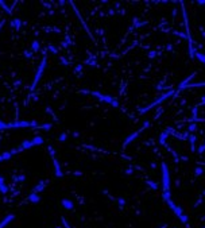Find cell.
Returning a JSON list of instances; mask_svg holds the SVG:
<instances>
[{
  "label": "cell",
  "instance_id": "cell-1",
  "mask_svg": "<svg viewBox=\"0 0 205 228\" xmlns=\"http://www.w3.org/2000/svg\"><path fill=\"white\" fill-rule=\"evenodd\" d=\"M170 170L167 167L166 162H162V198L165 203L171 200V193H170Z\"/></svg>",
  "mask_w": 205,
  "mask_h": 228
},
{
  "label": "cell",
  "instance_id": "cell-2",
  "mask_svg": "<svg viewBox=\"0 0 205 228\" xmlns=\"http://www.w3.org/2000/svg\"><path fill=\"white\" fill-rule=\"evenodd\" d=\"M80 93H88V95L93 96L99 100V101H103V103H107V104H111L112 107H119V101L116 97H112L109 95H104V93H101V92H97V91H81Z\"/></svg>",
  "mask_w": 205,
  "mask_h": 228
},
{
  "label": "cell",
  "instance_id": "cell-3",
  "mask_svg": "<svg viewBox=\"0 0 205 228\" xmlns=\"http://www.w3.org/2000/svg\"><path fill=\"white\" fill-rule=\"evenodd\" d=\"M173 93H174V91H169V92H167V93H165V95H162V96H161V97H158V99H156V100H155V101H153V103H151V104H150V105H147V107H144V108H142V109H140V111H139V113H140V115H142V113H144V112H149L150 109L155 108L156 105H159L161 103H163L165 100H166V99H169L171 95H173Z\"/></svg>",
  "mask_w": 205,
  "mask_h": 228
},
{
  "label": "cell",
  "instance_id": "cell-4",
  "mask_svg": "<svg viewBox=\"0 0 205 228\" xmlns=\"http://www.w3.org/2000/svg\"><path fill=\"white\" fill-rule=\"evenodd\" d=\"M26 127H32L37 128L38 123L37 122H26V120H16L12 123H7V128H26Z\"/></svg>",
  "mask_w": 205,
  "mask_h": 228
},
{
  "label": "cell",
  "instance_id": "cell-5",
  "mask_svg": "<svg viewBox=\"0 0 205 228\" xmlns=\"http://www.w3.org/2000/svg\"><path fill=\"white\" fill-rule=\"evenodd\" d=\"M149 126H150V122H146L144 123V124H143V127L142 128H140V130H138V131H135V132H132L131 135H130L128 138H127V139L124 140V143H123V147H127V146H128L130 143H131V142H134V140L136 139V138L139 137L140 135V132H142L143 130H146V128H149Z\"/></svg>",
  "mask_w": 205,
  "mask_h": 228
},
{
  "label": "cell",
  "instance_id": "cell-6",
  "mask_svg": "<svg viewBox=\"0 0 205 228\" xmlns=\"http://www.w3.org/2000/svg\"><path fill=\"white\" fill-rule=\"evenodd\" d=\"M45 66H46V57H43V58H42L41 65H39L38 70H37V74H35V78H34V82H32L31 89H35V87L38 85L39 80H41V77H42V74H43V70H45Z\"/></svg>",
  "mask_w": 205,
  "mask_h": 228
},
{
  "label": "cell",
  "instance_id": "cell-7",
  "mask_svg": "<svg viewBox=\"0 0 205 228\" xmlns=\"http://www.w3.org/2000/svg\"><path fill=\"white\" fill-rule=\"evenodd\" d=\"M53 165H54V172H56V175L57 177H63V172L61 170V165H59L58 159H56V157H53Z\"/></svg>",
  "mask_w": 205,
  "mask_h": 228
},
{
  "label": "cell",
  "instance_id": "cell-8",
  "mask_svg": "<svg viewBox=\"0 0 205 228\" xmlns=\"http://www.w3.org/2000/svg\"><path fill=\"white\" fill-rule=\"evenodd\" d=\"M14 219H15V216H14V215H8L7 217H6V219H3V220L0 221V228H4V227H7V225L10 224L11 221L14 220Z\"/></svg>",
  "mask_w": 205,
  "mask_h": 228
},
{
  "label": "cell",
  "instance_id": "cell-9",
  "mask_svg": "<svg viewBox=\"0 0 205 228\" xmlns=\"http://www.w3.org/2000/svg\"><path fill=\"white\" fill-rule=\"evenodd\" d=\"M27 201L28 203H32V204H38L39 201H41V197H39V194H37V193H31V194L27 197Z\"/></svg>",
  "mask_w": 205,
  "mask_h": 228
},
{
  "label": "cell",
  "instance_id": "cell-10",
  "mask_svg": "<svg viewBox=\"0 0 205 228\" xmlns=\"http://www.w3.org/2000/svg\"><path fill=\"white\" fill-rule=\"evenodd\" d=\"M61 205H62L63 208H65L66 210H70V209H73V203H72V201L70 200H68V198H63L62 201H61Z\"/></svg>",
  "mask_w": 205,
  "mask_h": 228
},
{
  "label": "cell",
  "instance_id": "cell-11",
  "mask_svg": "<svg viewBox=\"0 0 205 228\" xmlns=\"http://www.w3.org/2000/svg\"><path fill=\"white\" fill-rule=\"evenodd\" d=\"M45 186H46L45 181H39L38 185H35V186H34V189H32V193H37V194H38L39 192H42V190L45 189Z\"/></svg>",
  "mask_w": 205,
  "mask_h": 228
},
{
  "label": "cell",
  "instance_id": "cell-12",
  "mask_svg": "<svg viewBox=\"0 0 205 228\" xmlns=\"http://www.w3.org/2000/svg\"><path fill=\"white\" fill-rule=\"evenodd\" d=\"M205 87V81L202 82H193V84H186L185 87H182L181 89H185V88H202Z\"/></svg>",
  "mask_w": 205,
  "mask_h": 228
},
{
  "label": "cell",
  "instance_id": "cell-13",
  "mask_svg": "<svg viewBox=\"0 0 205 228\" xmlns=\"http://www.w3.org/2000/svg\"><path fill=\"white\" fill-rule=\"evenodd\" d=\"M11 157H12V153H11V151H6V153H3V154H0V162L10 161Z\"/></svg>",
  "mask_w": 205,
  "mask_h": 228
},
{
  "label": "cell",
  "instance_id": "cell-14",
  "mask_svg": "<svg viewBox=\"0 0 205 228\" xmlns=\"http://www.w3.org/2000/svg\"><path fill=\"white\" fill-rule=\"evenodd\" d=\"M20 26H22V20L20 19H12V22H11V27L14 28V30H19L20 28Z\"/></svg>",
  "mask_w": 205,
  "mask_h": 228
},
{
  "label": "cell",
  "instance_id": "cell-15",
  "mask_svg": "<svg viewBox=\"0 0 205 228\" xmlns=\"http://www.w3.org/2000/svg\"><path fill=\"white\" fill-rule=\"evenodd\" d=\"M34 144H32V140H23L20 143V147H22V150H27V148H30V147H32Z\"/></svg>",
  "mask_w": 205,
  "mask_h": 228
},
{
  "label": "cell",
  "instance_id": "cell-16",
  "mask_svg": "<svg viewBox=\"0 0 205 228\" xmlns=\"http://www.w3.org/2000/svg\"><path fill=\"white\" fill-rule=\"evenodd\" d=\"M43 142H45V139L42 137H39V135L32 139V144H34V146H41V144H43Z\"/></svg>",
  "mask_w": 205,
  "mask_h": 228
},
{
  "label": "cell",
  "instance_id": "cell-17",
  "mask_svg": "<svg viewBox=\"0 0 205 228\" xmlns=\"http://www.w3.org/2000/svg\"><path fill=\"white\" fill-rule=\"evenodd\" d=\"M194 57L197 58V60H200V62H202L205 65V54H202V53H200V51H196Z\"/></svg>",
  "mask_w": 205,
  "mask_h": 228
},
{
  "label": "cell",
  "instance_id": "cell-18",
  "mask_svg": "<svg viewBox=\"0 0 205 228\" xmlns=\"http://www.w3.org/2000/svg\"><path fill=\"white\" fill-rule=\"evenodd\" d=\"M39 49H41V45H39V42H38V41H34V42L31 43V51L35 53V51H38Z\"/></svg>",
  "mask_w": 205,
  "mask_h": 228
},
{
  "label": "cell",
  "instance_id": "cell-19",
  "mask_svg": "<svg viewBox=\"0 0 205 228\" xmlns=\"http://www.w3.org/2000/svg\"><path fill=\"white\" fill-rule=\"evenodd\" d=\"M53 124L51 123H47V124H42V126H38L37 128H41V130H45V131H50L51 130Z\"/></svg>",
  "mask_w": 205,
  "mask_h": 228
},
{
  "label": "cell",
  "instance_id": "cell-20",
  "mask_svg": "<svg viewBox=\"0 0 205 228\" xmlns=\"http://www.w3.org/2000/svg\"><path fill=\"white\" fill-rule=\"evenodd\" d=\"M0 6L3 7V10L6 11V12H7L8 15H11V14H12V10H11V8H8V6H7V4L4 3V1H1V0H0Z\"/></svg>",
  "mask_w": 205,
  "mask_h": 228
},
{
  "label": "cell",
  "instance_id": "cell-21",
  "mask_svg": "<svg viewBox=\"0 0 205 228\" xmlns=\"http://www.w3.org/2000/svg\"><path fill=\"white\" fill-rule=\"evenodd\" d=\"M167 135H169V131H167V130H165L163 132H162V135H161V138H159V143L165 144V139H166V138H167Z\"/></svg>",
  "mask_w": 205,
  "mask_h": 228
},
{
  "label": "cell",
  "instance_id": "cell-22",
  "mask_svg": "<svg viewBox=\"0 0 205 228\" xmlns=\"http://www.w3.org/2000/svg\"><path fill=\"white\" fill-rule=\"evenodd\" d=\"M189 139H190V146H192V151H194L196 148H194V142H196V137L194 135H190V138H189Z\"/></svg>",
  "mask_w": 205,
  "mask_h": 228
},
{
  "label": "cell",
  "instance_id": "cell-23",
  "mask_svg": "<svg viewBox=\"0 0 205 228\" xmlns=\"http://www.w3.org/2000/svg\"><path fill=\"white\" fill-rule=\"evenodd\" d=\"M47 50H49L50 53H53V54H56V53L58 51V49H57L56 46H53V45H49V46H47Z\"/></svg>",
  "mask_w": 205,
  "mask_h": 228
},
{
  "label": "cell",
  "instance_id": "cell-24",
  "mask_svg": "<svg viewBox=\"0 0 205 228\" xmlns=\"http://www.w3.org/2000/svg\"><path fill=\"white\" fill-rule=\"evenodd\" d=\"M0 192L3 193V194H6V193L8 192V186L6 185V184H3V185H0Z\"/></svg>",
  "mask_w": 205,
  "mask_h": 228
},
{
  "label": "cell",
  "instance_id": "cell-25",
  "mask_svg": "<svg viewBox=\"0 0 205 228\" xmlns=\"http://www.w3.org/2000/svg\"><path fill=\"white\" fill-rule=\"evenodd\" d=\"M147 185H150V188H151V189H154V190H156V189H158V184H155V182H151V181H147Z\"/></svg>",
  "mask_w": 205,
  "mask_h": 228
},
{
  "label": "cell",
  "instance_id": "cell-26",
  "mask_svg": "<svg viewBox=\"0 0 205 228\" xmlns=\"http://www.w3.org/2000/svg\"><path fill=\"white\" fill-rule=\"evenodd\" d=\"M66 137H68V134H66V132H62L61 135H59L58 140H59V142H65V140H66Z\"/></svg>",
  "mask_w": 205,
  "mask_h": 228
},
{
  "label": "cell",
  "instance_id": "cell-27",
  "mask_svg": "<svg viewBox=\"0 0 205 228\" xmlns=\"http://www.w3.org/2000/svg\"><path fill=\"white\" fill-rule=\"evenodd\" d=\"M202 173H204V170H202L201 167H196V172H194V175H196V177H198V175H201Z\"/></svg>",
  "mask_w": 205,
  "mask_h": 228
},
{
  "label": "cell",
  "instance_id": "cell-28",
  "mask_svg": "<svg viewBox=\"0 0 205 228\" xmlns=\"http://www.w3.org/2000/svg\"><path fill=\"white\" fill-rule=\"evenodd\" d=\"M23 54H25V57H26V58H31V57H32V54H34V53H32L31 50H26V51L23 53Z\"/></svg>",
  "mask_w": 205,
  "mask_h": 228
},
{
  "label": "cell",
  "instance_id": "cell-29",
  "mask_svg": "<svg viewBox=\"0 0 205 228\" xmlns=\"http://www.w3.org/2000/svg\"><path fill=\"white\" fill-rule=\"evenodd\" d=\"M204 151H205V142H204V144H201V146H198L197 153H198V154H202Z\"/></svg>",
  "mask_w": 205,
  "mask_h": 228
},
{
  "label": "cell",
  "instance_id": "cell-30",
  "mask_svg": "<svg viewBox=\"0 0 205 228\" xmlns=\"http://www.w3.org/2000/svg\"><path fill=\"white\" fill-rule=\"evenodd\" d=\"M204 105H205V96H202V97H201V101L198 103L196 107H197V108H200V107H204Z\"/></svg>",
  "mask_w": 205,
  "mask_h": 228
},
{
  "label": "cell",
  "instance_id": "cell-31",
  "mask_svg": "<svg viewBox=\"0 0 205 228\" xmlns=\"http://www.w3.org/2000/svg\"><path fill=\"white\" fill-rule=\"evenodd\" d=\"M118 204L120 205V207L125 205V198H118Z\"/></svg>",
  "mask_w": 205,
  "mask_h": 228
},
{
  "label": "cell",
  "instance_id": "cell-32",
  "mask_svg": "<svg viewBox=\"0 0 205 228\" xmlns=\"http://www.w3.org/2000/svg\"><path fill=\"white\" fill-rule=\"evenodd\" d=\"M7 128V123H3L0 120V130H6Z\"/></svg>",
  "mask_w": 205,
  "mask_h": 228
},
{
  "label": "cell",
  "instance_id": "cell-33",
  "mask_svg": "<svg viewBox=\"0 0 205 228\" xmlns=\"http://www.w3.org/2000/svg\"><path fill=\"white\" fill-rule=\"evenodd\" d=\"M47 148H49V153H50V155H51V158H53V157H54V150H53V147H51V146H49Z\"/></svg>",
  "mask_w": 205,
  "mask_h": 228
},
{
  "label": "cell",
  "instance_id": "cell-34",
  "mask_svg": "<svg viewBox=\"0 0 205 228\" xmlns=\"http://www.w3.org/2000/svg\"><path fill=\"white\" fill-rule=\"evenodd\" d=\"M62 223H63V227H65V228H70V225L68 224V223H66V220H65L63 217H62Z\"/></svg>",
  "mask_w": 205,
  "mask_h": 228
},
{
  "label": "cell",
  "instance_id": "cell-35",
  "mask_svg": "<svg viewBox=\"0 0 205 228\" xmlns=\"http://www.w3.org/2000/svg\"><path fill=\"white\" fill-rule=\"evenodd\" d=\"M16 179H19V181H23V179H25V175H23V174L19 175V177H16Z\"/></svg>",
  "mask_w": 205,
  "mask_h": 228
},
{
  "label": "cell",
  "instance_id": "cell-36",
  "mask_svg": "<svg viewBox=\"0 0 205 228\" xmlns=\"http://www.w3.org/2000/svg\"><path fill=\"white\" fill-rule=\"evenodd\" d=\"M189 130H190V131H194L196 130V124H192V126L189 127Z\"/></svg>",
  "mask_w": 205,
  "mask_h": 228
},
{
  "label": "cell",
  "instance_id": "cell-37",
  "mask_svg": "<svg viewBox=\"0 0 205 228\" xmlns=\"http://www.w3.org/2000/svg\"><path fill=\"white\" fill-rule=\"evenodd\" d=\"M61 61H62V65H68V62H66V60L63 57H61Z\"/></svg>",
  "mask_w": 205,
  "mask_h": 228
},
{
  "label": "cell",
  "instance_id": "cell-38",
  "mask_svg": "<svg viewBox=\"0 0 205 228\" xmlns=\"http://www.w3.org/2000/svg\"><path fill=\"white\" fill-rule=\"evenodd\" d=\"M3 184H6V182H4V178L0 175V185H3Z\"/></svg>",
  "mask_w": 205,
  "mask_h": 228
},
{
  "label": "cell",
  "instance_id": "cell-39",
  "mask_svg": "<svg viewBox=\"0 0 205 228\" xmlns=\"http://www.w3.org/2000/svg\"><path fill=\"white\" fill-rule=\"evenodd\" d=\"M125 173H127V174H131L132 170H131V169H127V170H125Z\"/></svg>",
  "mask_w": 205,
  "mask_h": 228
},
{
  "label": "cell",
  "instance_id": "cell-40",
  "mask_svg": "<svg viewBox=\"0 0 205 228\" xmlns=\"http://www.w3.org/2000/svg\"><path fill=\"white\" fill-rule=\"evenodd\" d=\"M3 25H4V20H3V22H0V28L3 27Z\"/></svg>",
  "mask_w": 205,
  "mask_h": 228
},
{
  "label": "cell",
  "instance_id": "cell-41",
  "mask_svg": "<svg viewBox=\"0 0 205 228\" xmlns=\"http://www.w3.org/2000/svg\"><path fill=\"white\" fill-rule=\"evenodd\" d=\"M166 227H167V224H163L162 227H159V228H166Z\"/></svg>",
  "mask_w": 205,
  "mask_h": 228
},
{
  "label": "cell",
  "instance_id": "cell-42",
  "mask_svg": "<svg viewBox=\"0 0 205 228\" xmlns=\"http://www.w3.org/2000/svg\"><path fill=\"white\" fill-rule=\"evenodd\" d=\"M202 228H205V227H202Z\"/></svg>",
  "mask_w": 205,
  "mask_h": 228
}]
</instances>
